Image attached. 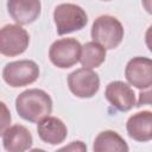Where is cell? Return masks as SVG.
I'll list each match as a JSON object with an SVG mask.
<instances>
[{"label": "cell", "mask_w": 152, "mask_h": 152, "mask_svg": "<svg viewBox=\"0 0 152 152\" xmlns=\"http://www.w3.org/2000/svg\"><path fill=\"white\" fill-rule=\"evenodd\" d=\"M15 110L20 118L30 122H40L50 116L52 112V100L42 89H27L15 99Z\"/></svg>", "instance_id": "6da1fadb"}, {"label": "cell", "mask_w": 152, "mask_h": 152, "mask_svg": "<svg viewBox=\"0 0 152 152\" xmlns=\"http://www.w3.org/2000/svg\"><path fill=\"white\" fill-rule=\"evenodd\" d=\"M55 152H87V145L81 140L71 141L70 144L58 148Z\"/></svg>", "instance_id": "2e32d148"}, {"label": "cell", "mask_w": 152, "mask_h": 152, "mask_svg": "<svg viewBox=\"0 0 152 152\" xmlns=\"http://www.w3.org/2000/svg\"><path fill=\"white\" fill-rule=\"evenodd\" d=\"M81 51L82 45L75 38H61L51 44L49 49V58L55 66L68 69L80 61Z\"/></svg>", "instance_id": "5b68a950"}, {"label": "cell", "mask_w": 152, "mask_h": 152, "mask_svg": "<svg viewBox=\"0 0 152 152\" xmlns=\"http://www.w3.org/2000/svg\"><path fill=\"white\" fill-rule=\"evenodd\" d=\"M145 43H146L147 49L152 52V25L148 26V28L145 32Z\"/></svg>", "instance_id": "d6986e66"}, {"label": "cell", "mask_w": 152, "mask_h": 152, "mask_svg": "<svg viewBox=\"0 0 152 152\" xmlns=\"http://www.w3.org/2000/svg\"><path fill=\"white\" fill-rule=\"evenodd\" d=\"M141 4L144 6V8L146 10V12L152 14V0H144Z\"/></svg>", "instance_id": "ffe728a7"}, {"label": "cell", "mask_w": 152, "mask_h": 152, "mask_svg": "<svg viewBox=\"0 0 152 152\" xmlns=\"http://www.w3.org/2000/svg\"><path fill=\"white\" fill-rule=\"evenodd\" d=\"M1 107H2V110H4V114H2V121H1V133L4 131H6L8 128V125L11 122V114L8 113L7 110V107L4 102H1Z\"/></svg>", "instance_id": "ac0fdd59"}, {"label": "cell", "mask_w": 152, "mask_h": 152, "mask_svg": "<svg viewBox=\"0 0 152 152\" xmlns=\"http://www.w3.org/2000/svg\"><path fill=\"white\" fill-rule=\"evenodd\" d=\"M106 59V49L95 42H88L82 46L80 62L86 69L99 68Z\"/></svg>", "instance_id": "9a60e30c"}, {"label": "cell", "mask_w": 152, "mask_h": 152, "mask_svg": "<svg viewBox=\"0 0 152 152\" xmlns=\"http://www.w3.org/2000/svg\"><path fill=\"white\" fill-rule=\"evenodd\" d=\"M39 138L50 145H58L63 142L68 135L65 124L56 116H48L37 125Z\"/></svg>", "instance_id": "4fadbf2b"}, {"label": "cell", "mask_w": 152, "mask_h": 152, "mask_svg": "<svg viewBox=\"0 0 152 152\" xmlns=\"http://www.w3.org/2000/svg\"><path fill=\"white\" fill-rule=\"evenodd\" d=\"M42 4L39 0H10L7 10L12 19L19 25H28L40 15Z\"/></svg>", "instance_id": "30bf717a"}, {"label": "cell", "mask_w": 152, "mask_h": 152, "mask_svg": "<svg viewBox=\"0 0 152 152\" xmlns=\"http://www.w3.org/2000/svg\"><path fill=\"white\" fill-rule=\"evenodd\" d=\"M30 36L20 25L8 24L0 30V52L6 57H14L26 51Z\"/></svg>", "instance_id": "8992f818"}, {"label": "cell", "mask_w": 152, "mask_h": 152, "mask_svg": "<svg viewBox=\"0 0 152 152\" xmlns=\"http://www.w3.org/2000/svg\"><path fill=\"white\" fill-rule=\"evenodd\" d=\"M125 77L127 82L144 90L152 84V59L137 56L128 61L125 68Z\"/></svg>", "instance_id": "ba28073f"}, {"label": "cell", "mask_w": 152, "mask_h": 152, "mask_svg": "<svg viewBox=\"0 0 152 152\" xmlns=\"http://www.w3.org/2000/svg\"><path fill=\"white\" fill-rule=\"evenodd\" d=\"M53 21L59 36L82 30L88 23L86 11L76 4H59L53 11Z\"/></svg>", "instance_id": "3957f363"}, {"label": "cell", "mask_w": 152, "mask_h": 152, "mask_svg": "<svg viewBox=\"0 0 152 152\" xmlns=\"http://www.w3.org/2000/svg\"><path fill=\"white\" fill-rule=\"evenodd\" d=\"M2 146L7 152H26L33 142L31 132L23 125H14L1 133Z\"/></svg>", "instance_id": "8fae6325"}, {"label": "cell", "mask_w": 152, "mask_h": 152, "mask_svg": "<svg viewBox=\"0 0 152 152\" xmlns=\"http://www.w3.org/2000/svg\"><path fill=\"white\" fill-rule=\"evenodd\" d=\"M126 129L135 141L146 142L152 139V112L142 110L131 115L126 122Z\"/></svg>", "instance_id": "7c38bea8"}, {"label": "cell", "mask_w": 152, "mask_h": 152, "mask_svg": "<svg viewBox=\"0 0 152 152\" xmlns=\"http://www.w3.org/2000/svg\"><path fill=\"white\" fill-rule=\"evenodd\" d=\"M39 77V66L34 61L20 59L7 63L2 69L4 81L12 88H20L36 82Z\"/></svg>", "instance_id": "277c9868"}, {"label": "cell", "mask_w": 152, "mask_h": 152, "mask_svg": "<svg viewBox=\"0 0 152 152\" xmlns=\"http://www.w3.org/2000/svg\"><path fill=\"white\" fill-rule=\"evenodd\" d=\"M28 152H46V151H44V150H42V148H32V150H30Z\"/></svg>", "instance_id": "44dd1931"}, {"label": "cell", "mask_w": 152, "mask_h": 152, "mask_svg": "<svg viewBox=\"0 0 152 152\" xmlns=\"http://www.w3.org/2000/svg\"><path fill=\"white\" fill-rule=\"evenodd\" d=\"M68 87L75 96L81 99H90L99 91L100 77L90 69L80 68L69 74Z\"/></svg>", "instance_id": "52a82bcc"}, {"label": "cell", "mask_w": 152, "mask_h": 152, "mask_svg": "<svg viewBox=\"0 0 152 152\" xmlns=\"http://www.w3.org/2000/svg\"><path fill=\"white\" fill-rule=\"evenodd\" d=\"M108 102L120 112L131 110L135 103V94L128 83L122 81H113L108 83L104 90Z\"/></svg>", "instance_id": "9c48e42d"}, {"label": "cell", "mask_w": 152, "mask_h": 152, "mask_svg": "<svg viewBox=\"0 0 152 152\" xmlns=\"http://www.w3.org/2000/svg\"><path fill=\"white\" fill-rule=\"evenodd\" d=\"M90 34L93 42L100 44L106 50H112L121 44L125 31L122 24L115 17L100 15L93 23Z\"/></svg>", "instance_id": "7a4b0ae2"}, {"label": "cell", "mask_w": 152, "mask_h": 152, "mask_svg": "<svg viewBox=\"0 0 152 152\" xmlns=\"http://www.w3.org/2000/svg\"><path fill=\"white\" fill-rule=\"evenodd\" d=\"M93 152H129V147L119 133L107 129L96 135L93 144Z\"/></svg>", "instance_id": "5bb4252c"}, {"label": "cell", "mask_w": 152, "mask_h": 152, "mask_svg": "<svg viewBox=\"0 0 152 152\" xmlns=\"http://www.w3.org/2000/svg\"><path fill=\"white\" fill-rule=\"evenodd\" d=\"M144 104H150L152 106V84L150 87H147L144 90H140L139 93V97L137 101V107H141Z\"/></svg>", "instance_id": "e0dca14e"}]
</instances>
